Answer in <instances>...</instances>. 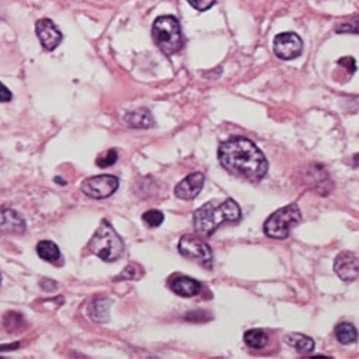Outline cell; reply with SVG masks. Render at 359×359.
Instances as JSON below:
<instances>
[{"label": "cell", "mask_w": 359, "mask_h": 359, "mask_svg": "<svg viewBox=\"0 0 359 359\" xmlns=\"http://www.w3.org/2000/svg\"><path fill=\"white\" fill-rule=\"evenodd\" d=\"M220 164L238 175H243L252 182L263 178L267 174L269 164L259 147L243 137H234L223 142L219 148Z\"/></svg>", "instance_id": "obj_1"}, {"label": "cell", "mask_w": 359, "mask_h": 359, "mask_svg": "<svg viewBox=\"0 0 359 359\" xmlns=\"http://www.w3.org/2000/svg\"><path fill=\"white\" fill-rule=\"evenodd\" d=\"M241 219V207H238V204L231 198H227L222 203H219L217 200L208 201L203 204L198 210H196L193 216L194 229L203 237L212 236L216 231V229L224 222L236 223Z\"/></svg>", "instance_id": "obj_2"}, {"label": "cell", "mask_w": 359, "mask_h": 359, "mask_svg": "<svg viewBox=\"0 0 359 359\" xmlns=\"http://www.w3.org/2000/svg\"><path fill=\"white\" fill-rule=\"evenodd\" d=\"M89 250L104 262H115L124 253V242L108 220H102L88 243Z\"/></svg>", "instance_id": "obj_3"}, {"label": "cell", "mask_w": 359, "mask_h": 359, "mask_svg": "<svg viewBox=\"0 0 359 359\" xmlns=\"http://www.w3.org/2000/svg\"><path fill=\"white\" fill-rule=\"evenodd\" d=\"M153 39L165 55L177 53L184 45L180 22L168 15L156 19L153 25Z\"/></svg>", "instance_id": "obj_4"}, {"label": "cell", "mask_w": 359, "mask_h": 359, "mask_svg": "<svg viewBox=\"0 0 359 359\" xmlns=\"http://www.w3.org/2000/svg\"><path fill=\"white\" fill-rule=\"evenodd\" d=\"M302 216L301 210H299L297 204H289L286 207L279 208L278 212H275L272 216H269V219L264 223V234L272 237V238H286L290 233V230L301 223Z\"/></svg>", "instance_id": "obj_5"}, {"label": "cell", "mask_w": 359, "mask_h": 359, "mask_svg": "<svg viewBox=\"0 0 359 359\" xmlns=\"http://www.w3.org/2000/svg\"><path fill=\"white\" fill-rule=\"evenodd\" d=\"M178 252L182 256L197 260L198 263L204 264L205 267H212L213 263V252L205 242H203L200 237L196 236H184L180 238Z\"/></svg>", "instance_id": "obj_6"}, {"label": "cell", "mask_w": 359, "mask_h": 359, "mask_svg": "<svg viewBox=\"0 0 359 359\" xmlns=\"http://www.w3.org/2000/svg\"><path fill=\"white\" fill-rule=\"evenodd\" d=\"M119 186L118 178L109 174H101L91 178H86L81 184V190L83 194L91 198H107L112 196Z\"/></svg>", "instance_id": "obj_7"}, {"label": "cell", "mask_w": 359, "mask_h": 359, "mask_svg": "<svg viewBox=\"0 0 359 359\" xmlns=\"http://www.w3.org/2000/svg\"><path fill=\"white\" fill-rule=\"evenodd\" d=\"M304 42L293 32H285L275 38L273 42V50L278 57L283 59V61H292L302 53Z\"/></svg>", "instance_id": "obj_8"}, {"label": "cell", "mask_w": 359, "mask_h": 359, "mask_svg": "<svg viewBox=\"0 0 359 359\" xmlns=\"http://www.w3.org/2000/svg\"><path fill=\"white\" fill-rule=\"evenodd\" d=\"M334 271L344 282H353L359 278V257L352 252H341L335 262Z\"/></svg>", "instance_id": "obj_9"}, {"label": "cell", "mask_w": 359, "mask_h": 359, "mask_svg": "<svg viewBox=\"0 0 359 359\" xmlns=\"http://www.w3.org/2000/svg\"><path fill=\"white\" fill-rule=\"evenodd\" d=\"M36 35L45 50H53L62 42V34L50 19L36 22Z\"/></svg>", "instance_id": "obj_10"}, {"label": "cell", "mask_w": 359, "mask_h": 359, "mask_svg": "<svg viewBox=\"0 0 359 359\" xmlns=\"http://www.w3.org/2000/svg\"><path fill=\"white\" fill-rule=\"evenodd\" d=\"M204 186V174L191 172L175 186V196L182 200H194Z\"/></svg>", "instance_id": "obj_11"}, {"label": "cell", "mask_w": 359, "mask_h": 359, "mask_svg": "<svg viewBox=\"0 0 359 359\" xmlns=\"http://www.w3.org/2000/svg\"><path fill=\"white\" fill-rule=\"evenodd\" d=\"M26 231L25 219L12 208H0V233L23 234Z\"/></svg>", "instance_id": "obj_12"}, {"label": "cell", "mask_w": 359, "mask_h": 359, "mask_svg": "<svg viewBox=\"0 0 359 359\" xmlns=\"http://www.w3.org/2000/svg\"><path fill=\"white\" fill-rule=\"evenodd\" d=\"M170 289L182 297H193L200 293L201 283L189 276H175L170 280Z\"/></svg>", "instance_id": "obj_13"}, {"label": "cell", "mask_w": 359, "mask_h": 359, "mask_svg": "<svg viewBox=\"0 0 359 359\" xmlns=\"http://www.w3.org/2000/svg\"><path fill=\"white\" fill-rule=\"evenodd\" d=\"M124 121L131 128H149L154 127V116L148 109H135L124 116Z\"/></svg>", "instance_id": "obj_14"}, {"label": "cell", "mask_w": 359, "mask_h": 359, "mask_svg": "<svg viewBox=\"0 0 359 359\" xmlns=\"http://www.w3.org/2000/svg\"><path fill=\"white\" fill-rule=\"evenodd\" d=\"M36 253L42 260L49 262L52 264H57L62 259L61 250H59V248L53 242H49V241L39 242L36 246Z\"/></svg>", "instance_id": "obj_15"}, {"label": "cell", "mask_w": 359, "mask_h": 359, "mask_svg": "<svg viewBox=\"0 0 359 359\" xmlns=\"http://www.w3.org/2000/svg\"><path fill=\"white\" fill-rule=\"evenodd\" d=\"M111 302L107 297H97L89 306V315L95 322H107L109 319Z\"/></svg>", "instance_id": "obj_16"}, {"label": "cell", "mask_w": 359, "mask_h": 359, "mask_svg": "<svg viewBox=\"0 0 359 359\" xmlns=\"http://www.w3.org/2000/svg\"><path fill=\"white\" fill-rule=\"evenodd\" d=\"M285 342L289 346L294 348L297 352H302V353H309L315 348L313 339L304 334H287L285 337Z\"/></svg>", "instance_id": "obj_17"}, {"label": "cell", "mask_w": 359, "mask_h": 359, "mask_svg": "<svg viewBox=\"0 0 359 359\" xmlns=\"http://www.w3.org/2000/svg\"><path fill=\"white\" fill-rule=\"evenodd\" d=\"M335 337L342 344V345H351L353 342L358 341V331L356 327L352 325V323H339L337 327H335Z\"/></svg>", "instance_id": "obj_18"}, {"label": "cell", "mask_w": 359, "mask_h": 359, "mask_svg": "<svg viewBox=\"0 0 359 359\" xmlns=\"http://www.w3.org/2000/svg\"><path fill=\"white\" fill-rule=\"evenodd\" d=\"M267 335L262 329H250L245 334V342L253 349H263L267 345Z\"/></svg>", "instance_id": "obj_19"}, {"label": "cell", "mask_w": 359, "mask_h": 359, "mask_svg": "<svg viewBox=\"0 0 359 359\" xmlns=\"http://www.w3.org/2000/svg\"><path fill=\"white\" fill-rule=\"evenodd\" d=\"M23 322H25L23 316L20 313H18V312H8L5 315V320H4L8 332H18V331H20V329L23 327Z\"/></svg>", "instance_id": "obj_20"}, {"label": "cell", "mask_w": 359, "mask_h": 359, "mask_svg": "<svg viewBox=\"0 0 359 359\" xmlns=\"http://www.w3.org/2000/svg\"><path fill=\"white\" fill-rule=\"evenodd\" d=\"M142 222L148 227H158L164 222V215L158 210H148L142 215Z\"/></svg>", "instance_id": "obj_21"}, {"label": "cell", "mask_w": 359, "mask_h": 359, "mask_svg": "<svg viewBox=\"0 0 359 359\" xmlns=\"http://www.w3.org/2000/svg\"><path fill=\"white\" fill-rule=\"evenodd\" d=\"M337 32H338V34L346 32V34H358V35H359V16L351 18V19H348L346 22L338 25Z\"/></svg>", "instance_id": "obj_22"}, {"label": "cell", "mask_w": 359, "mask_h": 359, "mask_svg": "<svg viewBox=\"0 0 359 359\" xmlns=\"http://www.w3.org/2000/svg\"><path fill=\"white\" fill-rule=\"evenodd\" d=\"M116 161H118V153L115 151V149H108L107 153L101 154L97 158V165L101 168H107V167L114 165Z\"/></svg>", "instance_id": "obj_23"}, {"label": "cell", "mask_w": 359, "mask_h": 359, "mask_svg": "<svg viewBox=\"0 0 359 359\" xmlns=\"http://www.w3.org/2000/svg\"><path fill=\"white\" fill-rule=\"evenodd\" d=\"M187 2L198 12H204L207 9H210L215 4L216 0H187Z\"/></svg>", "instance_id": "obj_24"}, {"label": "cell", "mask_w": 359, "mask_h": 359, "mask_svg": "<svg viewBox=\"0 0 359 359\" xmlns=\"http://www.w3.org/2000/svg\"><path fill=\"white\" fill-rule=\"evenodd\" d=\"M137 278H138V267L135 264H130L124 269L123 273L119 275L116 279L119 280V279H137Z\"/></svg>", "instance_id": "obj_25"}, {"label": "cell", "mask_w": 359, "mask_h": 359, "mask_svg": "<svg viewBox=\"0 0 359 359\" xmlns=\"http://www.w3.org/2000/svg\"><path fill=\"white\" fill-rule=\"evenodd\" d=\"M207 312H203V311H196V312H190L186 315V319L190 320V322H204L207 320Z\"/></svg>", "instance_id": "obj_26"}, {"label": "cell", "mask_w": 359, "mask_h": 359, "mask_svg": "<svg viewBox=\"0 0 359 359\" xmlns=\"http://www.w3.org/2000/svg\"><path fill=\"white\" fill-rule=\"evenodd\" d=\"M338 64H339L341 67H345V68H348L351 74H353V72L356 71V64H355V59H353V57H351V56H346V57H341L339 61H338Z\"/></svg>", "instance_id": "obj_27"}, {"label": "cell", "mask_w": 359, "mask_h": 359, "mask_svg": "<svg viewBox=\"0 0 359 359\" xmlns=\"http://www.w3.org/2000/svg\"><path fill=\"white\" fill-rule=\"evenodd\" d=\"M12 98H13L12 93L2 82H0V102H11Z\"/></svg>", "instance_id": "obj_28"}, {"label": "cell", "mask_w": 359, "mask_h": 359, "mask_svg": "<svg viewBox=\"0 0 359 359\" xmlns=\"http://www.w3.org/2000/svg\"><path fill=\"white\" fill-rule=\"evenodd\" d=\"M41 287L46 292H53V290L57 289V283L52 279H42L41 280Z\"/></svg>", "instance_id": "obj_29"}, {"label": "cell", "mask_w": 359, "mask_h": 359, "mask_svg": "<svg viewBox=\"0 0 359 359\" xmlns=\"http://www.w3.org/2000/svg\"><path fill=\"white\" fill-rule=\"evenodd\" d=\"M16 348H19V344H13V345H2L0 346V351H5V349H16Z\"/></svg>", "instance_id": "obj_30"}, {"label": "cell", "mask_w": 359, "mask_h": 359, "mask_svg": "<svg viewBox=\"0 0 359 359\" xmlns=\"http://www.w3.org/2000/svg\"><path fill=\"white\" fill-rule=\"evenodd\" d=\"M353 163H355L356 167H359V154H356V156L353 157Z\"/></svg>", "instance_id": "obj_31"}, {"label": "cell", "mask_w": 359, "mask_h": 359, "mask_svg": "<svg viewBox=\"0 0 359 359\" xmlns=\"http://www.w3.org/2000/svg\"><path fill=\"white\" fill-rule=\"evenodd\" d=\"M0 282H2V276H0Z\"/></svg>", "instance_id": "obj_32"}]
</instances>
